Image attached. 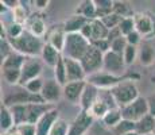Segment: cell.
I'll return each mask as SVG.
<instances>
[{
	"mask_svg": "<svg viewBox=\"0 0 155 135\" xmlns=\"http://www.w3.org/2000/svg\"><path fill=\"white\" fill-rule=\"evenodd\" d=\"M11 110V113L14 116L15 127L20 124H37L38 120L51 108H54L53 104H18V106L8 107Z\"/></svg>",
	"mask_w": 155,
	"mask_h": 135,
	"instance_id": "cell-1",
	"label": "cell"
},
{
	"mask_svg": "<svg viewBox=\"0 0 155 135\" xmlns=\"http://www.w3.org/2000/svg\"><path fill=\"white\" fill-rule=\"evenodd\" d=\"M8 41H10L14 52L22 54L25 57H32V58L41 57L43 46L46 43V42L42 41V38L35 37V35H32L27 30L19 38H16V39H8Z\"/></svg>",
	"mask_w": 155,
	"mask_h": 135,
	"instance_id": "cell-2",
	"label": "cell"
},
{
	"mask_svg": "<svg viewBox=\"0 0 155 135\" xmlns=\"http://www.w3.org/2000/svg\"><path fill=\"white\" fill-rule=\"evenodd\" d=\"M109 93H111L116 107L123 108L139 97V89L136 86L135 80L132 77H127L120 84L109 89Z\"/></svg>",
	"mask_w": 155,
	"mask_h": 135,
	"instance_id": "cell-3",
	"label": "cell"
},
{
	"mask_svg": "<svg viewBox=\"0 0 155 135\" xmlns=\"http://www.w3.org/2000/svg\"><path fill=\"white\" fill-rule=\"evenodd\" d=\"M91 47V42L82 37L80 32H74V34H66V41H65V47L62 56L66 58L77 59L81 61V58L85 56L88 49Z\"/></svg>",
	"mask_w": 155,
	"mask_h": 135,
	"instance_id": "cell-4",
	"label": "cell"
},
{
	"mask_svg": "<svg viewBox=\"0 0 155 135\" xmlns=\"http://www.w3.org/2000/svg\"><path fill=\"white\" fill-rule=\"evenodd\" d=\"M120 110L123 119L131 120L134 123H138L140 119H143L146 115L150 113V106H148L147 97H142V96H139L136 100H134L132 103L120 108Z\"/></svg>",
	"mask_w": 155,
	"mask_h": 135,
	"instance_id": "cell-5",
	"label": "cell"
},
{
	"mask_svg": "<svg viewBox=\"0 0 155 135\" xmlns=\"http://www.w3.org/2000/svg\"><path fill=\"white\" fill-rule=\"evenodd\" d=\"M81 65L84 68L86 77L94 74L97 72H101L104 68V53H101L100 50H97L94 46H92L88 49V52L85 53V56L81 58Z\"/></svg>",
	"mask_w": 155,
	"mask_h": 135,
	"instance_id": "cell-6",
	"label": "cell"
},
{
	"mask_svg": "<svg viewBox=\"0 0 155 135\" xmlns=\"http://www.w3.org/2000/svg\"><path fill=\"white\" fill-rule=\"evenodd\" d=\"M128 76H115V74H111L105 70L97 72L94 74H91V76L86 77V83L94 85L99 89H112L113 86H116L117 84H120L121 81H124Z\"/></svg>",
	"mask_w": 155,
	"mask_h": 135,
	"instance_id": "cell-7",
	"label": "cell"
},
{
	"mask_svg": "<svg viewBox=\"0 0 155 135\" xmlns=\"http://www.w3.org/2000/svg\"><path fill=\"white\" fill-rule=\"evenodd\" d=\"M45 104V100L41 95H34L31 92H28L27 89H25L23 86H20L19 91L12 92V93L7 95L4 97V106L5 107H12L18 106V104Z\"/></svg>",
	"mask_w": 155,
	"mask_h": 135,
	"instance_id": "cell-8",
	"label": "cell"
},
{
	"mask_svg": "<svg viewBox=\"0 0 155 135\" xmlns=\"http://www.w3.org/2000/svg\"><path fill=\"white\" fill-rule=\"evenodd\" d=\"M135 30L143 37V39H151L155 37V16L150 12H136L134 15Z\"/></svg>",
	"mask_w": 155,
	"mask_h": 135,
	"instance_id": "cell-9",
	"label": "cell"
},
{
	"mask_svg": "<svg viewBox=\"0 0 155 135\" xmlns=\"http://www.w3.org/2000/svg\"><path fill=\"white\" fill-rule=\"evenodd\" d=\"M43 69V62L39 58H32V57H27L25 65L22 68V76H20L19 86H25L27 83L31 80L38 79L42 73Z\"/></svg>",
	"mask_w": 155,
	"mask_h": 135,
	"instance_id": "cell-10",
	"label": "cell"
},
{
	"mask_svg": "<svg viewBox=\"0 0 155 135\" xmlns=\"http://www.w3.org/2000/svg\"><path fill=\"white\" fill-rule=\"evenodd\" d=\"M127 65L124 62L123 54H117L112 50H109L108 53L104 54V68L103 70L108 72L115 76H121L126 70Z\"/></svg>",
	"mask_w": 155,
	"mask_h": 135,
	"instance_id": "cell-11",
	"label": "cell"
},
{
	"mask_svg": "<svg viewBox=\"0 0 155 135\" xmlns=\"http://www.w3.org/2000/svg\"><path fill=\"white\" fill-rule=\"evenodd\" d=\"M93 122H94V119L92 118L88 112L80 111V113L74 118V120L70 123L68 135H85L86 131L92 127Z\"/></svg>",
	"mask_w": 155,
	"mask_h": 135,
	"instance_id": "cell-12",
	"label": "cell"
},
{
	"mask_svg": "<svg viewBox=\"0 0 155 135\" xmlns=\"http://www.w3.org/2000/svg\"><path fill=\"white\" fill-rule=\"evenodd\" d=\"M41 96L46 104H54L61 99V96H64V86L59 85L54 79L46 80Z\"/></svg>",
	"mask_w": 155,
	"mask_h": 135,
	"instance_id": "cell-13",
	"label": "cell"
},
{
	"mask_svg": "<svg viewBox=\"0 0 155 135\" xmlns=\"http://www.w3.org/2000/svg\"><path fill=\"white\" fill-rule=\"evenodd\" d=\"M59 119V112L58 110L54 107L50 111H47L46 113L42 116V118L38 120L37 126V135H49L50 131H51L53 124Z\"/></svg>",
	"mask_w": 155,
	"mask_h": 135,
	"instance_id": "cell-14",
	"label": "cell"
},
{
	"mask_svg": "<svg viewBox=\"0 0 155 135\" xmlns=\"http://www.w3.org/2000/svg\"><path fill=\"white\" fill-rule=\"evenodd\" d=\"M65 66H66V73H68V83H73V81H85L86 80V73L82 68L81 62L77 59H71L64 57Z\"/></svg>",
	"mask_w": 155,
	"mask_h": 135,
	"instance_id": "cell-15",
	"label": "cell"
},
{
	"mask_svg": "<svg viewBox=\"0 0 155 135\" xmlns=\"http://www.w3.org/2000/svg\"><path fill=\"white\" fill-rule=\"evenodd\" d=\"M99 97H100V89L96 88L94 85H92V84L86 83L84 93H82L81 99H80V103H78L81 111L89 112V110H91V108L93 107V104L99 100Z\"/></svg>",
	"mask_w": 155,
	"mask_h": 135,
	"instance_id": "cell-16",
	"label": "cell"
},
{
	"mask_svg": "<svg viewBox=\"0 0 155 135\" xmlns=\"http://www.w3.org/2000/svg\"><path fill=\"white\" fill-rule=\"evenodd\" d=\"M47 43H50L53 47H55L58 52H64L65 41H66V31L64 29V25L54 26L51 30H49L46 34Z\"/></svg>",
	"mask_w": 155,
	"mask_h": 135,
	"instance_id": "cell-17",
	"label": "cell"
},
{
	"mask_svg": "<svg viewBox=\"0 0 155 135\" xmlns=\"http://www.w3.org/2000/svg\"><path fill=\"white\" fill-rule=\"evenodd\" d=\"M86 86L85 81H73V83H68L64 85V97L70 103H80L84 89Z\"/></svg>",
	"mask_w": 155,
	"mask_h": 135,
	"instance_id": "cell-18",
	"label": "cell"
},
{
	"mask_svg": "<svg viewBox=\"0 0 155 135\" xmlns=\"http://www.w3.org/2000/svg\"><path fill=\"white\" fill-rule=\"evenodd\" d=\"M26 30L30 31L32 35L38 38H43L47 34V27H46V22H45L43 16L39 12L34 14L28 18L27 23H26Z\"/></svg>",
	"mask_w": 155,
	"mask_h": 135,
	"instance_id": "cell-19",
	"label": "cell"
},
{
	"mask_svg": "<svg viewBox=\"0 0 155 135\" xmlns=\"http://www.w3.org/2000/svg\"><path fill=\"white\" fill-rule=\"evenodd\" d=\"M62 57H64V56H62V53L58 52L55 47H53L51 45L47 43V42L45 43L42 54H41V59H42L43 64H46L47 66L54 69L57 66V64L61 61Z\"/></svg>",
	"mask_w": 155,
	"mask_h": 135,
	"instance_id": "cell-20",
	"label": "cell"
},
{
	"mask_svg": "<svg viewBox=\"0 0 155 135\" xmlns=\"http://www.w3.org/2000/svg\"><path fill=\"white\" fill-rule=\"evenodd\" d=\"M91 20H88L86 18L81 16V15L74 12L70 15L64 23V29L66 31V34H74V32H81V30L85 27V25Z\"/></svg>",
	"mask_w": 155,
	"mask_h": 135,
	"instance_id": "cell-21",
	"label": "cell"
},
{
	"mask_svg": "<svg viewBox=\"0 0 155 135\" xmlns=\"http://www.w3.org/2000/svg\"><path fill=\"white\" fill-rule=\"evenodd\" d=\"M76 14L86 18L88 20L97 19V7L94 0H84V2H81L78 4V7H77Z\"/></svg>",
	"mask_w": 155,
	"mask_h": 135,
	"instance_id": "cell-22",
	"label": "cell"
},
{
	"mask_svg": "<svg viewBox=\"0 0 155 135\" xmlns=\"http://www.w3.org/2000/svg\"><path fill=\"white\" fill-rule=\"evenodd\" d=\"M138 59L143 66H151L155 62V52L153 46L148 43H142L138 47Z\"/></svg>",
	"mask_w": 155,
	"mask_h": 135,
	"instance_id": "cell-23",
	"label": "cell"
},
{
	"mask_svg": "<svg viewBox=\"0 0 155 135\" xmlns=\"http://www.w3.org/2000/svg\"><path fill=\"white\" fill-rule=\"evenodd\" d=\"M0 127H2V134L8 133L15 128V120L11 110L4 104H2V108H0Z\"/></svg>",
	"mask_w": 155,
	"mask_h": 135,
	"instance_id": "cell-24",
	"label": "cell"
},
{
	"mask_svg": "<svg viewBox=\"0 0 155 135\" xmlns=\"http://www.w3.org/2000/svg\"><path fill=\"white\" fill-rule=\"evenodd\" d=\"M91 25H92V41L91 42L100 41V39H108L109 30L103 23V20L101 19L91 20Z\"/></svg>",
	"mask_w": 155,
	"mask_h": 135,
	"instance_id": "cell-25",
	"label": "cell"
},
{
	"mask_svg": "<svg viewBox=\"0 0 155 135\" xmlns=\"http://www.w3.org/2000/svg\"><path fill=\"white\" fill-rule=\"evenodd\" d=\"M26 59H27V57L14 52L12 54H10L4 61H2V69H20V70H22Z\"/></svg>",
	"mask_w": 155,
	"mask_h": 135,
	"instance_id": "cell-26",
	"label": "cell"
},
{
	"mask_svg": "<svg viewBox=\"0 0 155 135\" xmlns=\"http://www.w3.org/2000/svg\"><path fill=\"white\" fill-rule=\"evenodd\" d=\"M111 108H113V107H111L108 104V101L105 100V99H103L100 96L99 97V100L96 101V103L93 104V107L89 110V115L92 116L93 119H103L104 116L107 115V112H108Z\"/></svg>",
	"mask_w": 155,
	"mask_h": 135,
	"instance_id": "cell-27",
	"label": "cell"
},
{
	"mask_svg": "<svg viewBox=\"0 0 155 135\" xmlns=\"http://www.w3.org/2000/svg\"><path fill=\"white\" fill-rule=\"evenodd\" d=\"M154 131H155V116H153L151 113L146 115L144 118L136 123V133L139 135L153 134Z\"/></svg>",
	"mask_w": 155,
	"mask_h": 135,
	"instance_id": "cell-28",
	"label": "cell"
},
{
	"mask_svg": "<svg viewBox=\"0 0 155 135\" xmlns=\"http://www.w3.org/2000/svg\"><path fill=\"white\" fill-rule=\"evenodd\" d=\"M121 120H123L121 110H120V108H117V107H116V108H111V110L107 112V115L101 119L103 124L105 126V127L111 128V130L113 127H116V126H117Z\"/></svg>",
	"mask_w": 155,
	"mask_h": 135,
	"instance_id": "cell-29",
	"label": "cell"
},
{
	"mask_svg": "<svg viewBox=\"0 0 155 135\" xmlns=\"http://www.w3.org/2000/svg\"><path fill=\"white\" fill-rule=\"evenodd\" d=\"M11 16H12V22L26 26V23H27L28 18H30V15L27 12V8L23 5V2H20L19 5H18V7H15L14 10H11Z\"/></svg>",
	"mask_w": 155,
	"mask_h": 135,
	"instance_id": "cell-30",
	"label": "cell"
},
{
	"mask_svg": "<svg viewBox=\"0 0 155 135\" xmlns=\"http://www.w3.org/2000/svg\"><path fill=\"white\" fill-rule=\"evenodd\" d=\"M53 73H54V80L59 85L64 86L68 84V73H66V66H65L64 57H62L61 61L57 64V66L53 69Z\"/></svg>",
	"mask_w": 155,
	"mask_h": 135,
	"instance_id": "cell-31",
	"label": "cell"
},
{
	"mask_svg": "<svg viewBox=\"0 0 155 135\" xmlns=\"http://www.w3.org/2000/svg\"><path fill=\"white\" fill-rule=\"evenodd\" d=\"M113 12L121 18H132L135 15L130 3L127 2H113Z\"/></svg>",
	"mask_w": 155,
	"mask_h": 135,
	"instance_id": "cell-32",
	"label": "cell"
},
{
	"mask_svg": "<svg viewBox=\"0 0 155 135\" xmlns=\"http://www.w3.org/2000/svg\"><path fill=\"white\" fill-rule=\"evenodd\" d=\"M132 131H136V123L126 120V119H123L116 127L112 128V133L115 135H124L128 133H132Z\"/></svg>",
	"mask_w": 155,
	"mask_h": 135,
	"instance_id": "cell-33",
	"label": "cell"
},
{
	"mask_svg": "<svg viewBox=\"0 0 155 135\" xmlns=\"http://www.w3.org/2000/svg\"><path fill=\"white\" fill-rule=\"evenodd\" d=\"M69 127L70 123H68L65 119L59 118L51 127V131H50L49 135H68L69 133Z\"/></svg>",
	"mask_w": 155,
	"mask_h": 135,
	"instance_id": "cell-34",
	"label": "cell"
},
{
	"mask_svg": "<svg viewBox=\"0 0 155 135\" xmlns=\"http://www.w3.org/2000/svg\"><path fill=\"white\" fill-rule=\"evenodd\" d=\"M123 58L127 66H131L134 62L138 59V46H132V45H127L126 50L123 53Z\"/></svg>",
	"mask_w": 155,
	"mask_h": 135,
	"instance_id": "cell-35",
	"label": "cell"
},
{
	"mask_svg": "<svg viewBox=\"0 0 155 135\" xmlns=\"http://www.w3.org/2000/svg\"><path fill=\"white\" fill-rule=\"evenodd\" d=\"M123 19H124V18H121V16H119L117 14L112 12V14L107 15V16H104L101 20H103V23L107 26V29L111 31V30L116 29V27H119V25L121 23V20H123Z\"/></svg>",
	"mask_w": 155,
	"mask_h": 135,
	"instance_id": "cell-36",
	"label": "cell"
},
{
	"mask_svg": "<svg viewBox=\"0 0 155 135\" xmlns=\"http://www.w3.org/2000/svg\"><path fill=\"white\" fill-rule=\"evenodd\" d=\"M119 30H120L123 37H127L128 34L135 31V20H134V16L132 18H124V19L121 20V23L119 25Z\"/></svg>",
	"mask_w": 155,
	"mask_h": 135,
	"instance_id": "cell-37",
	"label": "cell"
},
{
	"mask_svg": "<svg viewBox=\"0 0 155 135\" xmlns=\"http://www.w3.org/2000/svg\"><path fill=\"white\" fill-rule=\"evenodd\" d=\"M43 85H45V81L41 79V77H38V79H34L30 81V83H27L23 88L27 89L28 92H31V93H34V95H41V92H42V89H43Z\"/></svg>",
	"mask_w": 155,
	"mask_h": 135,
	"instance_id": "cell-38",
	"label": "cell"
},
{
	"mask_svg": "<svg viewBox=\"0 0 155 135\" xmlns=\"http://www.w3.org/2000/svg\"><path fill=\"white\" fill-rule=\"evenodd\" d=\"M128 42L126 39V37H123V35H120V37L115 38V39L111 41V50L117 54H123L124 50H126Z\"/></svg>",
	"mask_w": 155,
	"mask_h": 135,
	"instance_id": "cell-39",
	"label": "cell"
},
{
	"mask_svg": "<svg viewBox=\"0 0 155 135\" xmlns=\"http://www.w3.org/2000/svg\"><path fill=\"white\" fill-rule=\"evenodd\" d=\"M12 53H14V49L11 46L10 41L7 38H2V41H0V57H2V61H4Z\"/></svg>",
	"mask_w": 155,
	"mask_h": 135,
	"instance_id": "cell-40",
	"label": "cell"
},
{
	"mask_svg": "<svg viewBox=\"0 0 155 135\" xmlns=\"http://www.w3.org/2000/svg\"><path fill=\"white\" fill-rule=\"evenodd\" d=\"M16 130H18V133H19L20 135H37V126L30 124V123L18 126Z\"/></svg>",
	"mask_w": 155,
	"mask_h": 135,
	"instance_id": "cell-41",
	"label": "cell"
},
{
	"mask_svg": "<svg viewBox=\"0 0 155 135\" xmlns=\"http://www.w3.org/2000/svg\"><path fill=\"white\" fill-rule=\"evenodd\" d=\"M92 46H94L97 50H100L101 53H108L109 50H111V42L108 39H100V41H93L91 42Z\"/></svg>",
	"mask_w": 155,
	"mask_h": 135,
	"instance_id": "cell-42",
	"label": "cell"
},
{
	"mask_svg": "<svg viewBox=\"0 0 155 135\" xmlns=\"http://www.w3.org/2000/svg\"><path fill=\"white\" fill-rule=\"evenodd\" d=\"M126 39H127V42H128V45H132V46H138V45H140V43H142L143 37H142V35L135 30L134 32H131V34H128V35H127Z\"/></svg>",
	"mask_w": 155,
	"mask_h": 135,
	"instance_id": "cell-43",
	"label": "cell"
},
{
	"mask_svg": "<svg viewBox=\"0 0 155 135\" xmlns=\"http://www.w3.org/2000/svg\"><path fill=\"white\" fill-rule=\"evenodd\" d=\"M80 34H81L82 37H85V38H86V39H88L89 42L92 41V25H91V22H88V23H86L85 27L81 30V32H80Z\"/></svg>",
	"mask_w": 155,
	"mask_h": 135,
	"instance_id": "cell-44",
	"label": "cell"
},
{
	"mask_svg": "<svg viewBox=\"0 0 155 135\" xmlns=\"http://www.w3.org/2000/svg\"><path fill=\"white\" fill-rule=\"evenodd\" d=\"M32 4L35 5V8L37 10H45V8H47L49 7V4H50V2L49 0H35V2H32Z\"/></svg>",
	"mask_w": 155,
	"mask_h": 135,
	"instance_id": "cell-45",
	"label": "cell"
},
{
	"mask_svg": "<svg viewBox=\"0 0 155 135\" xmlns=\"http://www.w3.org/2000/svg\"><path fill=\"white\" fill-rule=\"evenodd\" d=\"M2 4H4L7 8H10V10H14L15 7H18L19 5L20 2H16V0H2Z\"/></svg>",
	"mask_w": 155,
	"mask_h": 135,
	"instance_id": "cell-46",
	"label": "cell"
},
{
	"mask_svg": "<svg viewBox=\"0 0 155 135\" xmlns=\"http://www.w3.org/2000/svg\"><path fill=\"white\" fill-rule=\"evenodd\" d=\"M148 106H150V113L153 116H155V93H153L150 97H147Z\"/></svg>",
	"mask_w": 155,
	"mask_h": 135,
	"instance_id": "cell-47",
	"label": "cell"
},
{
	"mask_svg": "<svg viewBox=\"0 0 155 135\" xmlns=\"http://www.w3.org/2000/svg\"><path fill=\"white\" fill-rule=\"evenodd\" d=\"M2 135H20L19 133H18V130H16V127L14 128V130H11V131H8V133H3Z\"/></svg>",
	"mask_w": 155,
	"mask_h": 135,
	"instance_id": "cell-48",
	"label": "cell"
},
{
	"mask_svg": "<svg viewBox=\"0 0 155 135\" xmlns=\"http://www.w3.org/2000/svg\"><path fill=\"white\" fill-rule=\"evenodd\" d=\"M124 135H139L136 131H132V133H128V134H124Z\"/></svg>",
	"mask_w": 155,
	"mask_h": 135,
	"instance_id": "cell-49",
	"label": "cell"
},
{
	"mask_svg": "<svg viewBox=\"0 0 155 135\" xmlns=\"http://www.w3.org/2000/svg\"><path fill=\"white\" fill-rule=\"evenodd\" d=\"M146 135H155V134H154V133H153V134H146Z\"/></svg>",
	"mask_w": 155,
	"mask_h": 135,
	"instance_id": "cell-50",
	"label": "cell"
},
{
	"mask_svg": "<svg viewBox=\"0 0 155 135\" xmlns=\"http://www.w3.org/2000/svg\"><path fill=\"white\" fill-rule=\"evenodd\" d=\"M154 134H155V131H154Z\"/></svg>",
	"mask_w": 155,
	"mask_h": 135,
	"instance_id": "cell-51",
	"label": "cell"
}]
</instances>
